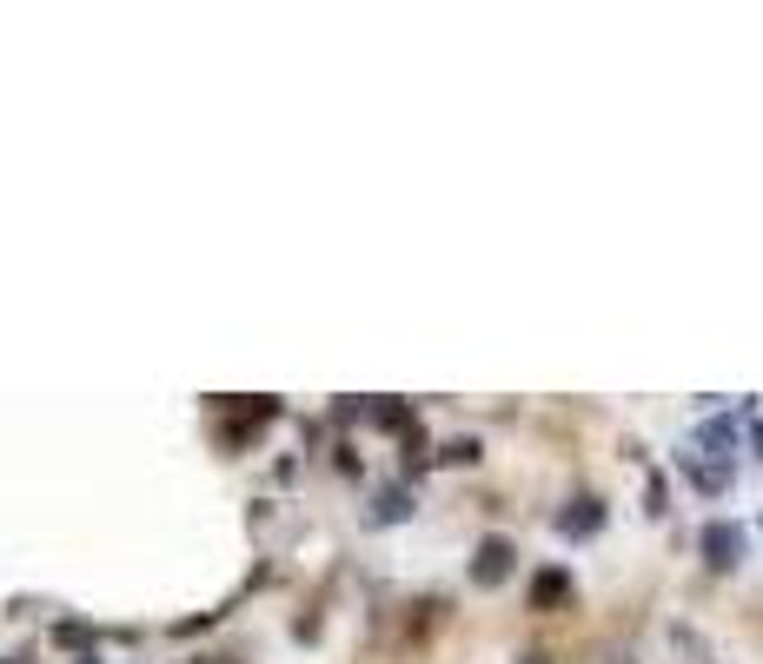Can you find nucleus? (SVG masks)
Segmentation results:
<instances>
[{
  "mask_svg": "<svg viewBox=\"0 0 763 664\" xmlns=\"http://www.w3.org/2000/svg\"><path fill=\"white\" fill-rule=\"evenodd\" d=\"M698 552H704V565H711V571H737V565H743V552H750V532H743L737 519H711V525L698 532Z\"/></svg>",
  "mask_w": 763,
  "mask_h": 664,
  "instance_id": "obj_1",
  "label": "nucleus"
},
{
  "mask_svg": "<svg viewBox=\"0 0 763 664\" xmlns=\"http://www.w3.org/2000/svg\"><path fill=\"white\" fill-rule=\"evenodd\" d=\"M80 664H94V657H80Z\"/></svg>",
  "mask_w": 763,
  "mask_h": 664,
  "instance_id": "obj_11",
  "label": "nucleus"
},
{
  "mask_svg": "<svg viewBox=\"0 0 763 664\" xmlns=\"http://www.w3.org/2000/svg\"><path fill=\"white\" fill-rule=\"evenodd\" d=\"M518 664H545V657H518Z\"/></svg>",
  "mask_w": 763,
  "mask_h": 664,
  "instance_id": "obj_10",
  "label": "nucleus"
},
{
  "mask_svg": "<svg viewBox=\"0 0 763 664\" xmlns=\"http://www.w3.org/2000/svg\"><path fill=\"white\" fill-rule=\"evenodd\" d=\"M412 512H418V506H412V491H405V485H385L372 519H379V525H398V519H412Z\"/></svg>",
  "mask_w": 763,
  "mask_h": 664,
  "instance_id": "obj_7",
  "label": "nucleus"
},
{
  "mask_svg": "<svg viewBox=\"0 0 763 664\" xmlns=\"http://www.w3.org/2000/svg\"><path fill=\"white\" fill-rule=\"evenodd\" d=\"M558 605H571V571L564 565H545L532 578V612H558Z\"/></svg>",
  "mask_w": 763,
  "mask_h": 664,
  "instance_id": "obj_3",
  "label": "nucleus"
},
{
  "mask_svg": "<svg viewBox=\"0 0 763 664\" xmlns=\"http://www.w3.org/2000/svg\"><path fill=\"white\" fill-rule=\"evenodd\" d=\"M737 439H743V432H737V419H704V426H698V446H704L711 459H724V465H730Z\"/></svg>",
  "mask_w": 763,
  "mask_h": 664,
  "instance_id": "obj_6",
  "label": "nucleus"
},
{
  "mask_svg": "<svg viewBox=\"0 0 763 664\" xmlns=\"http://www.w3.org/2000/svg\"><path fill=\"white\" fill-rule=\"evenodd\" d=\"M677 465H684V478H691L698 491H711V498H717V491L730 485V465H724V459H711V465H704L698 452H684V459H677Z\"/></svg>",
  "mask_w": 763,
  "mask_h": 664,
  "instance_id": "obj_5",
  "label": "nucleus"
},
{
  "mask_svg": "<svg viewBox=\"0 0 763 664\" xmlns=\"http://www.w3.org/2000/svg\"><path fill=\"white\" fill-rule=\"evenodd\" d=\"M598 525H605V506H598V498H571V506L558 512V532H564V538H591Z\"/></svg>",
  "mask_w": 763,
  "mask_h": 664,
  "instance_id": "obj_4",
  "label": "nucleus"
},
{
  "mask_svg": "<svg viewBox=\"0 0 763 664\" xmlns=\"http://www.w3.org/2000/svg\"><path fill=\"white\" fill-rule=\"evenodd\" d=\"M750 446H756V459H763V412H756V432H750Z\"/></svg>",
  "mask_w": 763,
  "mask_h": 664,
  "instance_id": "obj_9",
  "label": "nucleus"
},
{
  "mask_svg": "<svg viewBox=\"0 0 763 664\" xmlns=\"http://www.w3.org/2000/svg\"><path fill=\"white\" fill-rule=\"evenodd\" d=\"M478 459V439H445V452H439V465H472Z\"/></svg>",
  "mask_w": 763,
  "mask_h": 664,
  "instance_id": "obj_8",
  "label": "nucleus"
},
{
  "mask_svg": "<svg viewBox=\"0 0 763 664\" xmlns=\"http://www.w3.org/2000/svg\"><path fill=\"white\" fill-rule=\"evenodd\" d=\"M512 558H518V552H512V538H498V532H491V538H478L472 585H485V592H491V585H504V578H512Z\"/></svg>",
  "mask_w": 763,
  "mask_h": 664,
  "instance_id": "obj_2",
  "label": "nucleus"
}]
</instances>
